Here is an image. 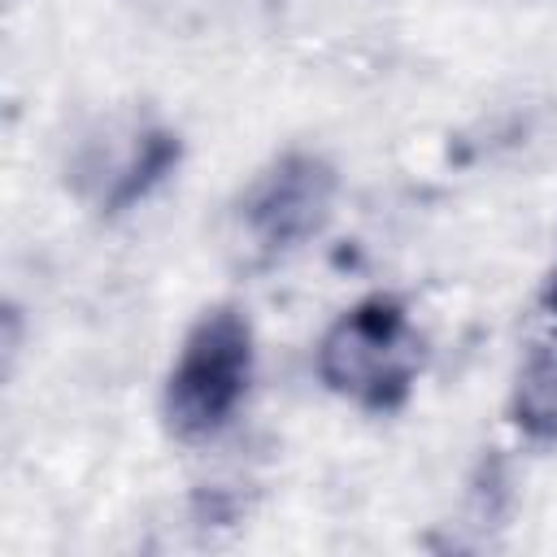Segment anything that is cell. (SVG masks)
I'll use <instances>...</instances> for the list:
<instances>
[{
	"instance_id": "1",
	"label": "cell",
	"mask_w": 557,
	"mask_h": 557,
	"mask_svg": "<svg viewBox=\"0 0 557 557\" xmlns=\"http://www.w3.org/2000/svg\"><path fill=\"white\" fill-rule=\"evenodd\" d=\"M313 366L326 392L370 413H392L413 392L422 339L409 322V309L396 296L374 292L326 326Z\"/></svg>"
},
{
	"instance_id": "2",
	"label": "cell",
	"mask_w": 557,
	"mask_h": 557,
	"mask_svg": "<svg viewBox=\"0 0 557 557\" xmlns=\"http://www.w3.org/2000/svg\"><path fill=\"white\" fill-rule=\"evenodd\" d=\"M252 326L239 309L218 305L205 309L178 344V357L165 374L161 413L174 440H209L218 435L252 383Z\"/></svg>"
},
{
	"instance_id": "3",
	"label": "cell",
	"mask_w": 557,
	"mask_h": 557,
	"mask_svg": "<svg viewBox=\"0 0 557 557\" xmlns=\"http://www.w3.org/2000/svg\"><path fill=\"white\" fill-rule=\"evenodd\" d=\"M339 178L335 165L318 152H287L278 157L239 200V226L248 244L274 261L305 239H313L335 205Z\"/></svg>"
},
{
	"instance_id": "4",
	"label": "cell",
	"mask_w": 557,
	"mask_h": 557,
	"mask_svg": "<svg viewBox=\"0 0 557 557\" xmlns=\"http://www.w3.org/2000/svg\"><path fill=\"white\" fill-rule=\"evenodd\" d=\"M509 418L527 440L557 444V339H544L527 352L509 392Z\"/></svg>"
},
{
	"instance_id": "5",
	"label": "cell",
	"mask_w": 557,
	"mask_h": 557,
	"mask_svg": "<svg viewBox=\"0 0 557 557\" xmlns=\"http://www.w3.org/2000/svg\"><path fill=\"white\" fill-rule=\"evenodd\" d=\"M178 161H183V139L174 131H165V126L144 131L139 144H135V152L122 161V170L113 174V183H109V191L100 200L104 213H126L131 205H139L144 196H152L178 170Z\"/></svg>"
},
{
	"instance_id": "6",
	"label": "cell",
	"mask_w": 557,
	"mask_h": 557,
	"mask_svg": "<svg viewBox=\"0 0 557 557\" xmlns=\"http://www.w3.org/2000/svg\"><path fill=\"white\" fill-rule=\"evenodd\" d=\"M544 305H548V313L557 318V270L548 274V287H544Z\"/></svg>"
}]
</instances>
